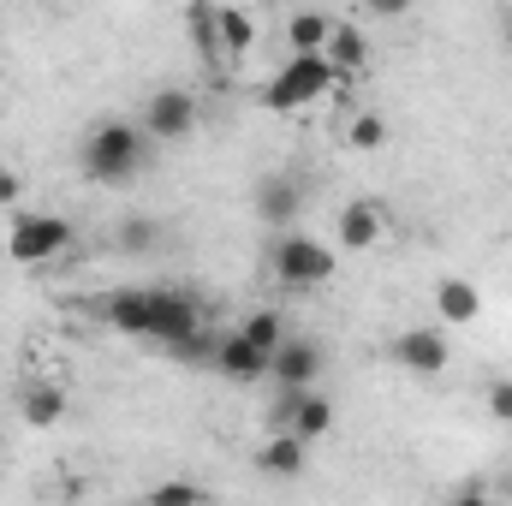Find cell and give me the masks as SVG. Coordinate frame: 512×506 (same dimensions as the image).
<instances>
[{
  "label": "cell",
  "instance_id": "cell-1",
  "mask_svg": "<svg viewBox=\"0 0 512 506\" xmlns=\"http://www.w3.org/2000/svg\"><path fill=\"white\" fill-rule=\"evenodd\" d=\"M143 161H149V137H143V126H131V120H102V126L78 143V167L96 185H126V179L143 173Z\"/></svg>",
  "mask_w": 512,
  "mask_h": 506
},
{
  "label": "cell",
  "instance_id": "cell-2",
  "mask_svg": "<svg viewBox=\"0 0 512 506\" xmlns=\"http://www.w3.org/2000/svg\"><path fill=\"white\" fill-rule=\"evenodd\" d=\"M340 90V72L322 60V54H292L268 84H262V108L268 114H304V108H316L322 96H334Z\"/></svg>",
  "mask_w": 512,
  "mask_h": 506
},
{
  "label": "cell",
  "instance_id": "cell-3",
  "mask_svg": "<svg viewBox=\"0 0 512 506\" xmlns=\"http://www.w3.org/2000/svg\"><path fill=\"white\" fill-rule=\"evenodd\" d=\"M268 268L286 292H316V286L334 280V251L310 233H280L274 251H268Z\"/></svg>",
  "mask_w": 512,
  "mask_h": 506
},
{
  "label": "cell",
  "instance_id": "cell-4",
  "mask_svg": "<svg viewBox=\"0 0 512 506\" xmlns=\"http://www.w3.org/2000/svg\"><path fill=\"white\" fill-rule=\"evenodd\" d=\"M72 239H78V227L66 215H30V209H18L12 227H6V256L18 268H42V262H54V256L66 251Z\"/></svg>",
  "mask_w": 512,
  "mask_h": 506
},
{
  "label": "cell",
  "instance_id": "cell-5",
  "mask_svg": "<svg viewBox=\"0 0 512 506\" xmlns=\"http://www.w3.org/2000/svg\"><path fill=\"white\" fill-rule=\"evenodd\" d=\"M149 304H155L149 340L167 346V352H185V346L209 328V322H203V304H197L191 292H179V286H149Z\"/></svg>",
  "mask_w": 512,
  "mask_h": 506
},
{
  "label": "cell",
  "instance_id": "cell-6",
  "mask_svg": "<svg viewBox=\"0 0 512 506\" xmlns=\"http://www.w3.org/2000/svg\"><path fill=\"white\" fill-rule=\"evenodd\" d=\"M197 120H203V108L191 90H155L143 102V137L149 143H185L197 131Z\"/></svg>",
  "mask_w": 512,
  "mask_h": 506
},
{
  "label": "cell",
  "instance_id": "cell-7",
  "mask_svg": "<svg viewBox=\"0 0 512 506\" xmlns=\"http://www.w3.org/2000/svg\"><path fill=\"white\" fill-rule=\"evenodd\" d=\"M268 381H274L280 393H316V381H322V346H316L310 334H292V340L268 358Z\"/></svg>",
  "mask_w": 512,
  "mask_h": 506
},
{
  "label": "cell",
  "instance_id": "cell-8",
  "mask_svg": "<svg viewBox=\"0 0 512 506\" xmlns=\"http://www.w3.org/2000/svg\"><path fill=\"white\" fill-rule=\"evenodd\" d=\"M393 364L405 370V376H447V364H453V346H447V328H405L399 340H393Z\"/></svg>",
  "mask_w": 512,
  "mask_h": 506
},
{
  "label": "cell",
  "instance_id": "cell-9",
  "mask_svg": "<svg viewBox=\"0 0 512 506\" xmlns=\"http://www.w3.org/2000/svg\"><path fill=\"white\" fill-rule=\"evenodd\" d=\"M256 221L274 227V233H298V215H304V185L292 173H268L256 179Z\"/></svg>",
  "mask_w": 512,
  "mask_h": 506
},
{
  "label": "cell",
  "instance_id": "cell-10",
  "mask_svg": "<svg viewBox=\"0 0 512 506\" xmlns=\"http://www.w3.org/2000/svg\"><path fill=\"white\" fill-rule=\"evenodd\" d=\"M435 316H441V328H471V322L483 316V292H477V280L447 274V280L435 286Z\"/></svg>",
  "mask_w": 512,
  "mask_h": 506
},
{
  "label": "cell",
  "instance_id": "cell-11",
  "mask_svg": "<svg viewBox=\"0 0 512 506\" xmlns=\"http://www.w3.org/2000/svg\"><path fill=\"white\" fill-rule=\"evenodd\" d=\"M18 423H24V429H54V423H66V387H60V381H24V387H18Z\"/></svg>",
  "mask_w": 512,
  "mask_h": 506
},
{
  "label": "cell",
  "instance_id": "cell-12",
  "mask_svg": "<svg viewBox=\"0 0 512 506\" xmlns=\"http://www.w3.org/2000/svg\"><path fill=\"white\" fill-rule=\"evenodd\" d=\"M256 471L274 477V483H298V477L310 471V447H304L298 435H268V441L256 447Z\"/></svg>",
  "mask_w": 512,
  "mask_h": 506
},
{
  "label": "cell",
  "instance_id": "cell-13",
  "mask_svg": "<svg viewBox=\"0 0 512 506\" xmlns=\"http://www.w3.org/2000/svg\"><path fill=\"white\" fill-rule=\"evenodd\" d=\"M215 370L227 381H239V387H251V381H268V352H256L251 340L233 328V334H221V346H215Z\"/></svg>",
  "mask_w": 512,
  "mask_h": 506
},
{
  "label": "cell",
  "instance_id": "cell-14",
  "mask_svg": "<svg viewBox=\"0 0 512 506\" xmlns=\"http://www.w3.org/2000/svg\"><path fill=\"white\" fill-rule=\"evenodd\" d=\"M149 316H155L149 286H131V292L102 298V322H108L114 334H126V340H149Z\"/></svg>",
  "mask_w": 512,
  "mask_h": 506
},
{
  "label": "cell",
  "instance_id": "cell-15",
  "mask_svg": "<svg viewBox=\"0 0 512 506\" xmlns=\"http://www.w3.org/2000/svg\"><path fill=\"white\" fill-rule=\"evenodd\" d=\"M334 239H340L346 251H376V245L387 239V215L376 209V203H346V209H340Z\"/></svg>",
  "mask_w": 512,
  "mask_h": 506
},
{
  "label": "cell",
  "instance_id": "cell-16",
  "mask_svg": "<svg viewBox=\"0 0 512 506\" xmlns=\"http://www.w3.org/2000/svg\"><path fill=\"white\" fill-rule=\"evenodd\" d=\"M322 60H328L340 78H352V72H364V66H370V36H364L352 18H334V36H328Z\"/></svg>",
  "mask_w": 512,
  "mask_h": 506
},
{
  "label": "cell",
  "instance_id": "cell-17",
  "mask_svg": "<svg viewBox=\"0 0 512 506\" xmlns=\"http://www.w3.org/2000/svg\"><path fill=\"white\" fill-rule=\"evenodd\" d=\"M215 42H221V54H251L256 48V18L245 6H215Z\"/></svg>",
  "mask_w": 512,
  "mask_h": 506
},
{
  "label": "cell",
  "instance_id": "cell-18",
  "mask_svg": "<svg viewBox=\"0 0 512 506\" xmlns=\"http://www.w3.org/2000/svg\"><path fill=\"white\" fill-rule=\"evenodd\" d=\"M328 36H334V18L328 12H292L286 18V48L292 54H322Z\"/></svg>",
  "mask_w": 512,
  "mask_h": 506
},
{
  "label": "cell",
  "instance_id": "cell-19",
  "mask_svg": "<svg viewBox=\"0 0 512 506\" xmlns=\"http://www.w3.org/2000/svg\"><path fill=\"white\" fill-rule=\"evenodd\" d=\"M328 429H334V399H328V393H304L298 411H292V429H286V435H298V441L310 447V441H322Z\"/></svg>",
  "mask_w": 512,
  "mask_h": 506
},
{
  "label": "cell",
  "instance_id": "cell-20",
  "mask_svg": "<svg viewBox=\"0 0 512 506\" xmlns=\"http://www.w3.org/2000/svg\"><path fill=\"white\" fill-rule=\"evenodd\" d=\"M239 334L251 340L256 352H268V358H274V352L292 340V328H286V316H280V310H251V316L239 322Z\"/></svg>",
  "mask_w": 512,
  "mask_h": 506
},
{
  "label": "cell",
  "instance_id": "cell-21",
  "mask_svg": "<svg viewBox=\"0 0 512 506\" xmlns=\"http://www.w3.org/2000/svg\"><path fill=\"white\" fill-rule=\"evenodd\" d=\"M346 149H358V155L387 149V120L382 114H352V120H346Z\"/></svg>",
  "mask_w": 512,
  "mask_h": 506
},
{
  "label": "cell",
  "instance_id": "cell-22",
  "mask_svg": "<svg viewBox=\"0 0 512 506\" xmlns=\"http://www.w3.org/2000/svg\"><path fill=\"white\" fill-rule=\"evenodd\" d=\"M143 501H149V506H209V501H203V489H197V483H185V477H161Z\"/></svg>",
  "mask_w": 512,
  "mask_h": 506
},
{
  "label": "cell",
  "instance_id": "cell-23",
  "mask_svg": "<svg viewBox=\"0 0 512 506\" xmlns=\"http://www.w3.org/2000/svg\"><path fill=\"white\" fill-rule=\"evenodd\" d=\"M185 30H191V42H197L203 54L221 48V42H215V6H185Z\"/></svg>",
  "mask_w": 512,
  "mask_h": 506
},
{
  "label": "cell",
  "instance_id": "cell-24",
  "mask_svg": "<svg viewBox=\"0 0 512 506\" xmlns=\"http://www.w3.org/2000/svg\"><path fill=\"white\" fill-rule=\"evenodd\" d=\"M155 239H161V221H143V215H137V221L120 227V251H149Z\"/></svg>",
  "mask_w": 512,
  "mask_h": 506
},
{
  "label": "cell",
  "instance_id": "cell-25",
  "mask_svg": "<svg viewBox=\"0 0 512 506\" xmlns=\"http://www.w3.org/2000/svg\"><path fill=\"white\" fill-rule=\"evenodd\" d=\"M483 405H489V417H495V423H512V376H495V381H489Z\"/></svg>",
  "mask_w": 512,
  "mask_h": 506
},
{
  "label": "cell",
  "instance_id": "cell-26",
  "mask_svg": "<svg viewBox=\"0 0 512 506\" xmlns=\"http://www.w3.org/2000/svg\"><path fill=\"white\" fill-rule=\"evenodd\" d=\"M18 197H24V179H18V167L0 161V209H18Z\"/></svg>",
  "mask_w": 512,
  "mask_h": 506
},
{
  "label": "cell",
  "instance_id": "cell-27",
  "mask_svg": "<svg viewBox=\"0 0 512 506\" xmlns=\"http://www.w3.org/2000/svg\"><path fill=\"white\" fill-rule=\"evenodd\" d=\"M447 506H501V501H495L489 489H453V501Z\"/></svg>",
  "mask_w": 512,
  "mask_h": 506
},
{
  "label": "cell",
  "instance_id": "cell-28",
  "mask_svg": "<svg viewBox=\"0 0 512 506\" xmlns=\"http://www.w3.org/2000/svg\"><path fill=\"white\" fill-rule=\"evenodd\" d=\"M501 36H507V48H512V6H501Z\"/></svg>",
  "mask_w": 512,
  "mask_h": 506
},
{
  "label": "cell",
  "instance_id": "cell-29",
  "mask_svg": "<svg viewBox=\"0 0 512 506\" xmlns=\"http://www.w3.org/2000/svg\"><path fill=\"white\" fill-rule=\"evenodd\" d=\"M131 506H149V501H131Z\"/></svg>",
  "mask_w": 512,
  "mask_h": 506
}]
</instances>
